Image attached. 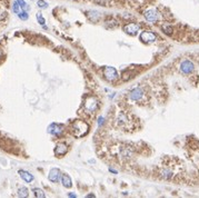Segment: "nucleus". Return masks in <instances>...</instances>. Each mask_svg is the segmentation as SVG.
Returning a JSON list of instances; mask_svg holds the SVG:
<instances>
[{"mask_svg":"<svg viewBox=\"0 0 199 198\" xmlns=\"http://www.w3.org/2000/svg\"><path fill=\"white\" fill-rule=\"evenodd\" d=\"M67 153V145L66 144H58L55 148V154L57 156H64Z\"/></svg>","mask_w":199,"mask_h":198,"instance_id":"11","label":"nucleus"},{"mask_svg":"<svg viewBox=\"0 0 199 198\" xmlns=\"http://www.w3.org/2000/svg\"><path fill=\"white\" fill-rule=\"evenodd\" d=\"M18 17L20 18L21 20H27V19H28V11L22 10L21 12H19V14H18Z\"/></svg>","mask_w":199,"mask_h":198,"instance_id":"20","label":"nucleus"},{"mask_svg":"<svg viewBox=\"0 0 199 198\" xmlns=\"http://www.w3.org/2000/svg\"><path fill=\"white\" fill-rule=\"evenodd\" d=\"M140 29V26L138 24H128L124 27V31L126 34L130 35V36H136L138 31Z\"/></svg>","mask_w":199,"mask_h":198,"instance_id":"6","label":"nucleus"},{"mask_svg":"<svg viewBox=\"0 0 199 198\" xmlns=\"http://www.w3.org/2000/svg\"><path fill=\"white\" fill-rule=\"evenodd\" d=\"M12 10H14L15 14H19V12H21L22 11V9H21V7L19 6V4H18L17 1H15L14 2V7H12Z\"/></svg>","mask_w":199,"mask_h":198,"instance_id":"18","label":"nucleus"},{"mask_svg":"<svg viewBox=\"0 0 199 198\" xmlns=\"http://www.w3.org/2000/svg\"><path fill=\"white\" fill-rule=\"evenodd\" d=\"M162 29H164V31H166V34L167 35H170L172 32V29L170 27H167V26H165V27H162Z\"/></svg>","mask_w":199,"mask_h":198,"instance_id":"22","label":"nucleus"},{"mask_svg":"<svg viewBox=\"0 0 199 198\" xmlns=\"http://www.w3.org/2000/svg\"><path fill=\"white\" fill-rule=\"evenodd\" d=\"M38 7L41 8V9H45V8H47V6H48V4L46 2L45 0H38Z\"/></svg>","mask_w":199,"mask_h":198,"instance_id":"21","label":"nucleus"},{"mask_svg":"<svg viewBox=\"0 0 199 198\" xmlns=\"http://www.w3.org/2000/svg\"><path fill=\"white\" fill-rule=\"evenodd\" d=\"M28 195H29V190H28L26 187H21L19 188V190H18V196L19 197H28Z\"/></svg>","mask_w":199,"mask_h":198,"instance_id":"14","label":"nucleus"},{"mask_svg":"<svg viewBox=\"0 0 199 198\" xmlns=\"http://www.w3.org/2000/svg\"><path fill=\"white\" fill-rule=\"evenodd\" d=\"M48 133L54 135V136H60L64 133V126L59 125V124H51L48 127Z\"/></svg>","mask_w":199,"mask_h":198,"instance_id":"7","label":"nucleus"},{"mask_svg":"<svg viewBox=\"0 0 199 198\" xmlns=\"http://www.w3.org/2000/svg\"><path fill=\"white\" fill-rule=\"evenodd\" d=\"M161 176L165 179H169V178L172 177V171L169 170V169H164V170L161 171Z\"/></svg>","mask_w":199,"mask_h":198,"instance_id":"16","label":"nucleus"},{"mask_svg":"<svg viewBox=\"0 0 199 198\" xmlns=\"http://www.w3.org/2000/svg\"><path fill=\"white\" fill-rule=\"evenodd\" d=\"M140 40L142 42H147V44H150V42H154L156 41V35L151 31H142L140 34Z\"/></svg>","mask_w":199,"mask_h":198,"instance_id":"5","label":"nucleus"},{"mask_svg":"<svg viewBox=\"0 0 199 198\" xmlns=\"http://www.w3.org/2000/svg\"><path fill=\"white\" fill-rule=\"evenodd\" d=\"M0 57H1V52H0Z\"/></svg>","mask_w":199,"mask_h":198,"instance_id":"25","label":"nucleus"},{"mask_svg":"<svg viewBox=\"0 0 199 198\" xmlns=\"http://www.w3.org/2000/svg\"><path fill=\"white\" fill-rule=\"evenodd\" d=\"M144 97V90L141 88H135L134 90H131L130 92V99L134 101H139L141 98Z\"/></svg>","mask_w":199,"mask_h":198,"instance_id":"9","label":"nucleus"},{"mask_svg":"<svg viewBox=\"0 0 199 198\" xmlns=\"http://www.w3.org/2000/svg\"><path fill=\"white\" fill-rule=\"evenodd\" d=\"M103 76L109 81H113V80H116L118 78L117 70L113 67H106V68L103 69Z\"/></svg>","mask_w":199,"mask_h":198,"instance_id":"3","label":"nucleus"},{"mask_svg":"<svg viewBox=\"0 0 199 198\" xmlns=\"http://www.w3.org/2000/svg\"><path fill=\"white\" fill-rule=\"evenodd\" d=\"M19 175H20L21 178H22L24 181H27V183H31V181L34 180V176H32L30 173H28V171H26V170H19Z\"/></svg>","mask_w":199,"mask_h":198,"instance_id":"12","label":"nucleus"},{"mask_svg":"<svg viewBox=\"0 0 199 198\" xmlns=\"http://www.w3.org/2000/svg\"><path fill=\"white\" fill-rule=\"evenodd\" d=\"M61 181H62V185H64V187L66 188H70L72 186V181H71V178L69 177L67 174H64L61 177Z\"/></svg>","mask_w":199,"mask_h":198,"instance_id":"13","label":"nucleus"},{"mask_svg":"<svg viewBox=\"0 0 199 198\" xmlns=\"http://www.w3.org/2000/svg\"><path fill=\"white\" fill-rule=\"evenodd\" d=\"M60 170H59L58 168H52L51 170L49 171V175H48V178L49 180L52 181V183H57V181L60 179Z\"/></svg>","mask_w":199,"mask_h":198,"instance_id":"10","label":"nucleus"},{"mask_svg":"<svg viewBox=\"0 0 199 198\" xmlns=\"http://www.w3.org/2000/svg\"><path fill=\"white\" fill-rule=\"evenodd\" d=\"M69 197H76L75 194H69Z\"/></svg>","mask_w":199,"mask_h":198,"instance_id":"24","label":"nucleus"},{"mask_svg":"<svg viewBox=\"0 0 199 198\" xmlns=\"http://www.w3.org/2000/svg\"><path fill=\"white\" fill-rule=\"evenodd\" d=\"M145 18L149 22H156L158 20V12L155 9H149L145 12Z\"/></svg>","mask_w":199,"mask_h":198,"instance_id":"8","label":"nucleus"},{"mask_svg":"<svg viewBox=\"0 0 199 198\" xmlns=\"http://www.w3.org/2000/svg\"><path fill=\"white\" fill-rule=\"evenodd\" d=\"M18 4H19V6L21 7V9L24 11H28L29 10V6H28L27 4H26V1L24 0H16Z\"/></svg>","mask_w":199,"mask_h":198,"instance_id":"17","label":"nucleus"},{"mask_svg":"<svg viewBox=\"0 0 199 198\" xmlns=\"http://www.w3.org/2000/svg\"><path fill=\"white\" fill-rule=\"evenodd\" d=\"M83 107H85V110H86L88 114H93L96 111L97 107H98V101H97V99L93 98V97H88V98L85 100Z\"/></svg>","mask_w":199,"mask_h":198,"instance_id":"2","label":"nucleus"},{"mask_svg":"<svg viewBox=\"0 0 199 198\" xmlns=\"http://www.w3.org/2000/svg\"><path fill=\"white\" fill-rule=\"evenodd\" d=\"M194 69H195V66H194V64H192L190 60H184V61L180 64V71H181L182 74L188 75V74L194 71Z\"/></svg>","mask_w":199,"mask_h":198,"instance_id":"4","label":"nucleus"},{"mask_svg":"<svg viewBox=\"0 0 199 198\" xmlns=\"http://www.w3.org/2000/svg\"><path fill=\"white\" fill-rule=\"evenodd\" d=\"M37 20L39 21V24L41 25V26H44V28H46V26H45L46 20H45V18L42 17L41 14H37Z\"/></svg>","mask_w":199,"mask_h":198,"instance_id":"19","label":"nucleus"},{"mask_svg":"<svg viewBox=\"0 0 199 198\" xmlns=\"http://www.w3.org/2000/svg\"><path fill=\"white\" fill-rule=\"evenodd\" d=\"M98 120H99V121H98V124H99V125H103V121H105V118H103V117H100Z\"/></svg>","mask_w":199,"mask_h":198,"instance_id":"23","label":"nucleus"},{"mask_svg":"<svg viewBox=\"0 0 199 198\" xmlns=\"http://www.w3.org/2000/svg\"><path fill=\"white\" fill-rule=\"evenodd\" d=\"M32 191L34 193V196H36V197H40V198H45L46 197L45 193H44L41 189H39V188H34Z\"/></svg>","mask_w":199,"mask_h":198,"instance_id":"15","label":"nucleus"},{"mask_svg":"<svg viewBox=\"0 0 199 198\" xmlns=\"http://www.w3.org/2000/svg\"><path fill=\"white\" fill-rule=\"evenodd\" d=\"M89 130V126L86 121L83 120H76L75 123L72 124V133L76 137H83L85 135H87Z\"/></svg>","mask_w":199,"mask_h":198,"instance_id":"1","label":"nucleus"}]
</instances>
